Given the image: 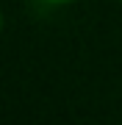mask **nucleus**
<instances>
[{
	"mask_svg": "<svg viewBox=\"0 0 122 125\" xmlns=\"http://www.w3.org/2000/svg\"><path fill=\"white\" fill-rule=\"evenodd\" d=\"M50 3H69V0H50Z\"/></svg>",
	"mask_w": 122,
	"mask_h": 125,
	"instance_id": "nucleus-1",
	"label": "nucleus"
},
{
	"mask_svg": "<svg viewBox=\"0 0 122 125\" xmlns=\"http://www.w3.org/2000/svg\"><path fill=\"white\" fill-rule=\"evenodd\" d=\"M0 28H3V20H0Z\"/></svg>",
	"mask_w": 122,
	"mask_h": 125,
	"instance_id": "nucleus-2",
	"label": "nucleus"
}]
</instances>
